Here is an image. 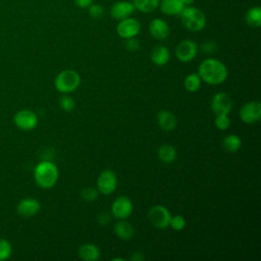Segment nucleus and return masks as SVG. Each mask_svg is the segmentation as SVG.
Instances as JSON below:
<instances>
[{
    "instance_id": "423d86ee",
    "label": "nucleus",
    "mask_w": 261,
    "mask_h": 261,
    "mask_svg": "<svg viewBox=\"0 0 261 261\" xmlns=\"http://www.w3.org/2000/svg\"><path fill=\"white\" fill-rule=\"evenodd\" d=\"M117 175L112 169H104L97 178V190L103 195L112 194L117 187Z\"/></svg>"
},
{
    "instance_id": "2eb2a0df",
    "label": "nucleus",
    "mask_w": 261,
    "mask_h": 261,
    "mask_svg": "<svg viewBox=\"0 0 261 261\" xmlns=\"http://www.w3.org/2000/svg\"><path fill=\"white\" fill-rule=\"evenodd\" d=\"M16 209L19 215L23 217H32L40 211L41 204L37 199L24 198L17 204Z\"/></svg>"
},
{
    "instance_id": "aec40b11",
    "label": "nucleus",
    "mask_w": 261,
    "mask_h": 261,
    "mask_svg": "<svg viewBox=\"0 0 261 261\" xmlns=\"http://www.w3.org/2000/svg\"><path fill=\"white\" fill-rule=\"evenodd\" d=\"M170 59V52L164 45H157L151 52V61L157 66H164Z\"/></svg>"
},
{
    "instance_id": "4c0bfd02",
    "label": "nucleus",
    "mask_w": 261,
    "mask_h": 261,
    "mask_svg": "<svg viewBox=\"0 0 261 261\" xmlns=\"http://www.w3.org/2000/svg\"><path fill=\"white\" fill-rule=\"evenodd\" d=\"M112 260H113V261H116V260H119V261H123L124 259H122V258H116V257H115V258H113Z\"/></svg>"
},
{
    "instance_id": "2f4dec72",
    "label": "nucleus",
    "mask_w": 261,
    "mask_h": 261,
    "mask_svg": "<svg viewBox=\"0 0 261 261\" xmlns=\"http://www.w3.org/2000/svg\"><path fill=\"white\" fill-rule=\"evenodd\" d=\"M124 47L127 51H130V52H136L140 49V42L136 39V37L134 38H128V39H125V42H124Z\"/></svg>"
},
{
    "instance_id": "20e7f679",
    "label": "nucleus",
    "mask_w": 261,
    "mask_h": 261,
    "mask_svg": "<svg viewBox=\"0 0 261 261\" xmlns=\"http://www.w3.org/2000/svg\"><path fill=\"white\" fill-rule=\"evenodd\" d=\"M81 85V75L76 70L64 69L61 70L54 80L55 89L62 94L74 92Z\"/></svg>"
},
{
    "instance_id": "0eeeda50",
    "label": "nucleus",
    "mask_w": 261,
    "mask_h": 261,
    "mask_svg": "<svg viewBox=\"0 0 261 261\" xmlns=\"http://www.w3.org/2000/svg\"><path fill=\"white\" fill-rule=\"evenodd\" d=\"M198 51H199V47L197 43L193 40L186 39L177 44V46L175 47L174 53L177 60H179L180 62L187 63L195 59V57L198 54Z\"/></svg>"
},
{
    "instance_id": "bb28decb",
    "label": "nucleus",
    "mask_w": 261,
    "mask_h": 261,
    "mask_svg": "<svg viewBox=\"0 0 261 261\" xmlns=\"http://www.w3.org/2000/svg\"><path fill=\"white\" fill-rule=\"evenodd\" d=\"M12 254L11 244L4 239H0V261L7 260Z\"/></svg>"
},
{
    "instance_id": "c756f323",
    "label": "nucleus",
    "mask_w": 261,
    "mask_h": 261,
    "mask_svg": "<svg viewBox=\"0 0 261 261\" xmlns=\"http://www.w3.org/2000/svg\"><path fill=\"white\" fill-rule=\"evenodd\" d=\"M88 12L89 15L94 18V19H100L103 17L104 15V7L99 4V3H92L89 7H88Z\"/></svg>"
},
{
    "instance_id": "7ed1b4c3",
    "label": "nucleus",
    "mask_w": 261,
    "mask_h": 261,
    "mask_svg": "<svg viewBox=\"0 0 261 261\" xmlns=\"http://www.w3.org/2000/svg\"><path fill=\"white\" fill-rule=\"evenodd\" d=\"M182 25L190 32H200L206 27V15L198 7L185 6L179 14Z\"/></svg>"
},
{
    "instance_id": "9d476101",
    "label": "nucleus",
    "mask_w": 261,
    "mask_h": 261,
    "mask_svg": "<svg viewBox=\"0 0 261 261\" xmlns=\"http://www.w3.org/2000/svg\"><path fill=\"white\" fill-rule=\"evenodd\" d=\"M133 211V202L127 196H119L111 204V214L117 219H126Z\"/></svg>"
},
{
    "instance_id": "9b49d317",
    "label": "nucleus",
    "mask_w": 261,
    "mask_h": 261,
    "mask_svg": "<svg viewBox=\"0 0 261 261\" xmlns=\"http://www.w3.org/2000/svg\"><path fill=\"white\" fill-rule=\"evenodd\" d=\"M13 121L18 128L22 130H32L38 125V115L33 110L23 109L14 114Z\"/></svg>"
},
{
    "instance_id": "f704fd0d",
    "label": "nucleus",
    "mask_w": 261,
    "mask_h": 261,
    "mask_svg": "<svg viewBox=\"0 0 261 261\" xmlns=\"http://www.w3.org/2000/svg\"><path fill=\"white\" fill-rule=\"evenodd\" d=\"M73 2L77 7L85 9V8H88L93 3V0H73Z\"/></svg>"
},
{
    "instance_id": "c85d7f7f",
    "label": "nucleus",
    "mask_w": 261,
    "mask_h": 261,
    "mask_svg": "<svg viewBox=\"0 0 261 261\" xmlns=\"http://www.w3.org/2000/svg\"><path fill=\"white\" fill-rule=\"evenodd\" d=\"M215 126L220 130H225L230 126V118L228 114H218L214 119Z\"/></svg>"
},
{
    "instance_id": "b1692460",
    "label": "nucleus",
    "mask_w": 261,
    "mask_h": 261,
    "mask_svg": "<svg viewBox=\"0 0 261 261\" xmlns=\"http://www.w3.org/2000/svg\"><path fill=\"white\" fill-rule=\"evenodd\" d=\"M132 2L136 10L143 13H151L158 8L160 0H133Z\"/></svg>"
},
{
    "instance_id": "e433bc0d",
    "label": "nucleus",
    "mask_w": 261,
    "mask_h": 261,
    "mask_svg": "<svg viewBox=\"0 0 261 261\" xmlns=\"http://www.w3.org/2000/svg\"><path fill=\"white\" fill-rule=\"evenodd\" d=\"M184 5L185 6H190V5H193V3L195 2V0H181Z\"/></svg>"
},
{
    "instance_id": "4468645a",
    "label": "nucleus",
    "mask_w": 261,
    "mask_h": 261,
    "mask_svg": "<svg viewBox=\"0 0 261 261\" xmlns=\"http://www.w3.org/2000/svg\"><path fill=\"white\" fill-rule=\"evenodd\" d=\"M149 33L155 40L163 41L168 38L170 34V29L168 23L164 19L156 17L153 18L149 23Z\"/></svg>"
},
{
    "instance_id": "412c9836",
    "label": "nucleus",
    "mask_w": 261,
    "mask_h": 261,
    "mask_svg": "<svg viewBox=\"0 0 261 261\" xmlns=\"http://www.w3.org/2000/svg\"><path fill=\"white\" fill-rule=\"evenodd\" d=\"M157 155H158V158L160 159V161H162L163 163H166V164H170V163L174 162L177 157L175 148L168 144L161 145L158 148Z\"/></svg>"
},
{
    "instance_id": "39448f33",
    "label": "nucleus",
    "mask_w": 261,
    "mask_h": 261,
    "mask_svg": "<svg viewBox=\"0 0 261 261\" xmlns=\"http://www.w3.org/2000/svg\"><path fill=\"white\" fill-rule=\"evenodd\" d=\"M170 218V211L160 204L151 207L148 212V219L150 223L158 229H166L169 226Z\"/></svg>"
},
{
    "instance_id": "7c9ffc66",
    "label": "nucleus",
    "mask_w": 261,
    "mask_h": 261,
    "mask_svg": "<svg viewBox=\"0 0 261 261\" xmlns=\"http://www.w3.org/2000/svg\"><path fill=\"white\" fill-rule=\"evenodd\" d=\"M99 192L95 188H85L81 192V197L86 202H94L98 198Z\"/></svg>"
},
{
    "instance_id": "6ab92c4d",
    "label": "nucleus",
    "mask_w": 261,
    "mask_h": 261,
    "mask_svg": "<svg viewBox=\"0 0 261 261\" xmlns=\"http://www.w3.org/2000/svg\"><path fill=\"white\" fill-rule=\"evenodd\" d=\"M113 232L118 239L127 241L135 236V227L126 220L119 219L113 226Z\"/></svg>"
},
{
    "instance_id": "6e6552de",
    "label": "nucleus",
    "mask_w": 261,
    "mask_h": 261,
    "mask_svg": "<svg viewBox=\"0 0 261 261\" xmlns=\"http://www.w3.org/2000/svg\"><path fill=\"white\" fill-rule=\"evenodd\" d=\"M141 32V23L135 17H126L118 20L116 25V33L121 39H128L137 37Z\"/></svg>"
},
{
    "instance_id": "dca6fc26",
    "label": "nucleus",
    "mask_w": 261,
    "mask_h": 261,
    "mask_svg": "<svg viewBox=\"0 0 261 261\" xmlns=\"http://www.w3.org/2000/svg\"><path fill=\"white\" fill-rule=\"evenodd\" d=\"M157 122L160 128L165 132H172L177 125L175 115L169 110H160L157 113Z\"/></svg>"
},
{
    "instance_id": "a878e982",
    "label": "nucleus",
    "mask_w": 261,
    "mask_h": 261,
    "mask_svg": "<svg viewBox=\"0 0 261 261\" xmlns=\"http://www.w3.org/2000/svg\"><path fill=\"white\" fill-rule=\"evenodd\" d=\"M59 106L63 111L69 112L72 111L75 107V101L73 100L72 97L68 96L67 94H63L60 98H59Z\"/></svg>"
},
{
    "instance_id": "c9c22d12",
    "label": "nucleus",
    "mask_w": 261,
    "mask_h": 261,
    "mask_svg": "<svg viewBox=\"0 0 261 261\" xmlns=\"http://www.w3.org/2000/svg\"><path fill=\"white\" fill-rule=\"evenodd\" d=\"M129 259L133 260V261H143V260H144V255H143L142 253H140V252H135V253L130 256Z\"/></svg>"
},
{
    "instance_id": "f8f14e48",
    "label": "nucleus",
    "mask_w": 261,
    "mask_h": 261,
    "mask_svg": "<svg viewBox=\"0 0 261 261\" xmlns=\"http://www.w3.org/2000/svg\"><path fill=\"white\" fill-rule=\"evenodd\" d=\"M210 106L215 115L229 114L232 109V100L228 94L224 92H218L213 95Z\"/></svg>"
},
{
    "instance_id": "ddd939ff",
    "label": "nucleus",
    "mask_w": 261,
    "mask_h": 261,
    "mask_svg": "<svg viewBox=\"0 0 261 261\" xmlns=\"http://www.w3.org/2000/svg\"><path fill=\"white\" fill-rule=\"evenodd\" d=\"M135 11L136 8L132 1L120 0L112 4L110 8V15L116 20H121L123 18L132 16Z\"/></svg>"
},
{
    "instance_id": "5701e85b",
    "label": "nucleus",
    "mask_w": 261,
    "mask_h": 261,
    "mask_svg": "<svg viewBox=\"0 0 261 261\" xmlns=\"http://www.w3.org/2000/svg\"><path fill=\"white\" fill-rule=\"evenodd\" d=\"M222 147L226 152L234 153L239 151L242 147V140L238 135L229 134L225 136L222 140Z\"/></svg>"
},
{
    "instance_id": "f257e3e1",
    "label": "nucleus",
    "mask_w": 261,
    "mask_h": 261,
    "mask_svg": "<svg viewBox=\"0 0 261 261\" xmlns=\"http://www.w3.org/2000/svg\"><path fill=\"white\" fill-rule=\"evenodd\" d=\"M198 74L200 75L202 82L206 83L207 85L217 86L226 81L228 70L222 61L209 57L200 63L198 67Z\"/></svg>"
},
{
    "instance_id": "4be33fe9",
    "label": "nucleus",
    "mask_w": 261,
    "mask_h": 261,
    "mask_svg": "<svg viewBox=\"0 0 261 261\" xmlns=\"http://www.w3.org/2000/svg\"><path fill=\"white\" fill-rule=\"evenodd\" d=\"M245 21L249 27L258 29L261 25V8L259 6L249 8L245 14Z\"/></svg>"
},
{
    "instance_id": "1a4fd4ad",
    "label": "nucleus",
    "mask_w": 261,
    "mask_h": 261,
    "mask_svg": "<svg viewBox=\"0 0 261 261\" xmlns=\"http://www.w3.org/2000/svg\"><path fill=\"white\" fill-rule=\"evenodd\" d=\"M240 118L244 123L253 124L261 118V103L259 101H250L244 104L240 109Z\"/></svg>"
},
{
    "instance_id": "cd10ccee",
    "label": "nucleus",
    "mask_w": 261,
    "mask_h": 261,
    "mask_svg": "<svg viewBox=\"0 0 261 261\" xmlns=\"http://www.w3.org/2000/svg\"><path fill=\"white\" fill-rule=\"evenodd\" d=\"M187 225V221L186 218L182 215H174L171 216L170 218V222H169V226L175 230V231H180L182 230Z\"/></svg>"
},
{
    "instance_id": "473e14b6",
    "label": "nucleus",
    "mask_w": 261,
    "mask_h": 261,
    "mask_svg": "<svg viewBox=\"0 0 261 261\" xmlns=\"http://www.w3.org/2000/svg\"><path fill=\"white\" fill-rule=\"evenodd\" d=\"M201 50L206 54H213L217 50V45L213 41H206L201 45Z\"/></svg>"
},
{
    "instance_id": "f03ea898",
    "label": "nucleus",
    "mask_w": 261,
    "mask_h": 261,
    "mask_svg": "<svg viewBox=\"0 0 261 261\" xmlns=\"http://www.w3.org/2000/svg\"><path fill=\"white\" fill-rule=\"evenodd\" d=\"M59 177V170L55 163L49 160L39 162L34 169V178L38 187L44 190L53 188Z\"/></svg>"
},
{
    "instance_id": "a211bd4d",
    "label": "nucleus",
    "mask_w": 261,
    "mask_h": 261,
    "mask_svg": "<svg viewBox=\"0 0 261 261\" xmlns=\"http://www.w3.org/2000/svg\"><path fill=\"white\" fill-rule=\"evenodd\" d=\"M77 256L85 261H96L100 259L101 253L98 246L93 243H86L79 248Z\"/></svg>"
},
{
    "instance_id": "393cba45",
    "label": "nucleus",
    "mask_w": 261,
    "mask_h": 261,
    "mask_svg": "<svg viewBox=\"0 0 261 261\" xmlns=\"http://www.w3.org/2000/svg\"><path fill=\"white\" fill-rule=\"evenodd\" d=\"M201 84H202V80H201L200 75L198 74V72L197 73L192 72V73L188 74L184 81V87L190 93L197 92L200 89Z\"/></svg>"
},
{
    "instance_id": "f3484780",
    "label": "nucleus",
    "mask_w": 261,
    "mask_h": 261,
    "mask_svg": "<svg viewBox=\"0 0 261 261\" xmlns=\"http://www.w3.org/2000/svg\"><path fill=\"white\" fill-rule=\"evenodd\" d=\"M158 8L165 15L176 16L180 14L185 5L181 0H160Z\"/></svg>"
},
{
    "instance_id": "72a5a7b5",
    "label": "nucleus",
    "mask_w": 261,
    "mask_h": 261,
    "mask_svg": "<svg viewBox=\"0 0 261 261\" xmlns=\"http://www.w3.org/2000/svg\"><path fill=\"white\" fill-rule=\"evenodd\" d=\"M110 220H111L110 214H109L108 212H105V211L101 212V213L98 215V217H97V221H98L101 225H106V224H108V223L110 222Z\"/></svg>"
}]
</instances>
